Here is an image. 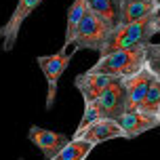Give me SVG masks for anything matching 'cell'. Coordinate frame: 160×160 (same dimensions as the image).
Here are the masks:
<instances>
[{
	"mask_svg": "<svg viewBox=\"0 0 160 160\" xmlns=\"http://www.w3.org/2000/svg\"><path fill=\"white\" fill-rule=\"evenodd\" d=\"M158 2H160V0H158Z\"/></svg>",
	"mask_w": 160,
	"mask_h": 160,
	"instance_id": "obj_20",
	"label": "cell"
},
{
	"mask_svg": "<svg viewBox=\"0 0 160 160\" xmlns=\"http://www.w3.org/2000/svg\"><path fill=\"white\" fill-rule=\"evenodd\" d=\"M156 78L154 76V72L145 65L143 70H139L137 74H133V76H128V78H124V84H127V97H128V108H141V103H143L145 95H148V91H150V87H152V80Z\"/></svg>",
	"mask_w": 160,
	"mask_h": 160,
	"instance_id": "obj_11",
	"label": "cell"
},
{
	"mask_svg": "<svg viewBox=\"0 0 160 160\" xmlns=\"http://www.w3.org/2000/svg\"><path fill=\"white\" fill-rule=\"evenodd\" d=\"M118 122L122 127V131H124V139H135V137L160 127V116L145 114L143 110H137V108H128L118 118Z\"/></svg>",
	"mask_w": 160,
	"mask_h": 160,
	"instance_id": "obj_8",
	"label": "cell"
},
{
	"mask_svg": "<svg viewBox=\"0 0 160 160\" xmlns=\"http://www.w3.org/2000/svg\"><path fill=\"white\" fill-rule=\"evenodd\" d=\"M116 76H110V74H97V72H84L78 74L74 78V87L80 91V95L84 99V103H91V101H97L99 97L103 95V91L114 82Z\"/></svg>",
	"mask_w": 160,
	"mask_h": 160,
	"instance_id": "obj_9",
	"label": "cell"
},
{
	"mask_svg": "<svg viewBox=\"0 0 160 160\" xmlns=\"http://www.w3.org/2000/svg\"><path fill=\"white\" fill-rule=\"evenodd\" d=\"M112 36H114V30L99 15H95L88 8L78 28L76 40H74V51H95L99 55H103L108 51V44H110Z\"/></svg>",
	"mask_w": 160,
	"mask_h": 160,
	"instance_id": "obj_2",
	"label": "cell"
},
{
	"mask_svg": "<svg viewBox=\"0 0 160 160\" xmlns=\"http://www.w3.org/2000/svg\"><path fill=\"white\" fill-rule=\"evenodd\" d=\"M97 108L101 112V118L118 120L128 110V97L124 78H114V82L103 91V95L97 99Z\"/></svg>",
	"mask_w": 160,
	"mask_h": 160,
	"instance_id": "obj_5",
	"label": "cell"
},
{
	"mask_svg": "<svg viewBox=\"0 0 160 160\" xmlns=\"http://www.w3.org/2000/svg\"><path fill=\"white\" fill-rule=\"evenodd\" d=\"M148 65V47H135V48H118L112 53L99 55L97 63L91 68V72L97 74H110L116 78H128L143 70Z\"/></svg>",
	"mask_w": 160,
	"mask_h": 160,
	"instance_id": "obj_1",
	"label": "cell"
},
{
	"mask_svg": "<svg viewBox=\"0 0 160 160\" xmlns=\"http://www.w3.org/2000/svg\"><path fill=\"white\" fill-rule=\"evenodd\" d=\"M72 57H74V53H65L63 48H61L55 55H40L36 59L40 70H42V74H44V78H47V110H53V105H55L59 78L68 70Z\"/></svg>",
	"mask_w": 160,
	"mask_h": 160,
	"instance_id": "obj_4",
	"label": "cell"
},
{
	"mask_svg": "<svg viewBox=\"0 0 160 160\" xmlns=\"http://www.w3.org/2000/svg\"><path fill=\"white\" fill-rule=\"evenodd\" d=\"M139 110H143L145 114H152V116H160V78L152 80V87H150Z\"/></svg>",
	"mask_w": 160,
	"mask_h": 160,
	"instance_id": "obj_16",
	"label": "cell"
},
{
	"mask_svg": "<svg viewBox=\"0 0 160 160\" xmlns=\"http://www.w3.org/2000/svg\"><path fill=\"white\" fill-rule=\"evenodd\" d=\"M74 139H84L91 143H103L110 139H124V131L120 127L118 120L112 118H97L95 122H91L82 128H76Z\"/></svg>",
	"mask_w": 160,
	"mask_h": 160,
	"instance_id": "obj_7",
	"label": "cell"
},
{
	"mask_svg": "<svg viewBox=\"0 0 160 160\" xmlns=\"http://www.w3.org/2000/svg\"><path fill=\"white\" fill-rule=\"evenodd\" d=\"M148 68L154 72L156 78H160V42L148 44Z\"/></svg>",
	"mask_w": 160,
	"mask_h": 160,
	"instance_id": "obj_17",
	"label": "cell"
},
{
	"mask_svg": "<svg viewBox=\"0 0 160 160\" xmlns=\"http://www.w3.org/2000/svg\"><path fill=\"white\" fill-rule=\"evenodd\" d=\"M158 11V0H120V25L154 17Z\"/></svg>",
	"mask_w": 160,
	"mask_h": 160,
	"instance_id": "obj_12",
	"label": "cell"
},
{
	"mask_svg": "<svg viewBox=\"0 0 160 160\" xmlns=\"http://www.w3.org/2000/svg\"><path fill=\"white\" fill-rule=\"evenodd\" d=\"M95 143L84 141V139H70L68 143L57 152V156H53L51 160H87V156L93 152Z\"/></svg>",
	"mask_w": 160,
	"mask_h": 160,
	"instance_id": "obj_15",
	"label": "cell"
},
{
	"mask_svg": "<svg viewBox=\"0 0 160 160\" xmlns=\"http://www.w3.org/2000/svg\"><path fill=\"white\" fill-rule=\"evenodd\" d=\"M154 36H156L154 17H148V19H141V21H133V23H122L118 30L114 32L105 53H112V51H118V48L148 47V44L152 42Z\"/></svg>",
	"mask_w": 160,
	"mask_h": 160,
	"instance_id": "obj_3",
	"label": "cell"
},
{
	"mask_svg": "<svg viewBox=\"0 0 160 160\" xmlns=\"http://www.w3.org/2000/svg\"><path fill=\"white\" fill-rule=\"evenodd\" d=\"M154 25H156V34H160V15H154Z\"/></svg>",
	"mask_w": 160,
	"mask_h": 160,
	"instance_id": "obj_18",
	"label": "cell"
},
{
	"mask_svg": "<svg viewBox=\"0 0 160 160\" xmlns=\"http://www.w3.org/2000/svg\"><path fill=\"white\" fill-rule=\"evenodd\" d=\"M156 15H160V11H158V13H156Z\"/></svg>",
	"mask_w": 160,
	"mask_h": 160,
	"instance_id": "obj_19",
	"label": "cell"
},
{
	"mask_svg": "<svg viewBox=\"0 0 160 160\" xmlns=\"http://www.w3.org/2000/svg\"><path fill=\"white\" fill-rule=\"evenodd\" d=\"M28 137H30V141L38 148L40 152L44 154L47 160L57 156V152L72 139V137L63 135V133H55V131H48V128H42V127H30Z\"/></svg>",
	"mask_w": 160,
	"mask_h": 160,
	"instance_id": "obj_10",
	"label": "cell"
},
{
	"mask_svg": "<svg viewBox=\"0 0 160 160\" xmlns=\"http://www.w3.org/2000/svg\"><path fill=\"white\" fill-rule=\"evenodd\" d=\"M42 0H17L13 15L8 17V21L0 28V40H2V51H13L19 36V30L28 17L40 7Z\"/></svg>",
	"mask_w": 160,
	"mask_h": 160,
	"instance_id": "obj_6",
	"label": "cell"
},
{
	"mask_svg": "<svg viewBox=\"0 0 160 160\" xmlns=\"http://www.w3.org/2000/svg\"><path fill=\"white\" fill-rule=\"evenodd\" d=\"M88 11V4L87 0H74L72 7L68 8V25H65V40H63V51L70 44H74V40H76V34H78V28L82 23V19L87 15Z\"/></svg>",
	"mask_w": 160,
	"mask_h": 160,
	"instance_id": "obj_13",
	"label": "cell"
},
{
	"mask_svg": "<svg viewBox=\"0 0 160 160\" xmlns=\"http://www.w3.org/2000/svg\"><path fill=\"white\" fill-rule=\"evenodd\" d=\"M87 4L114 32L120 28V0H87Z\"/></svg>",
	"mask_w": 160,
	"mask_h": 160,
	"instance_id": "obj_14",
	"label": "cell"
}]
</instances>
